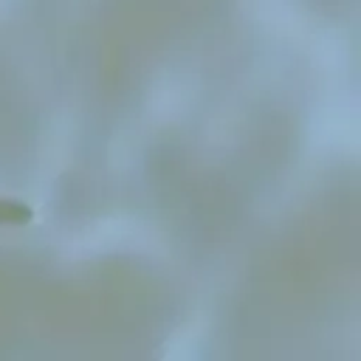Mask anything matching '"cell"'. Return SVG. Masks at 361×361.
I'll return each mask as SVG.
<instances>
[{
  "label": "cell",
  "mask_w": 361,
  "mask_h": 361,
  "mask_svg": "<svg viewBox=\"0 0 361 361\" xmlns=\"http://www.w3.org/2000/svg\"><path fill=\"white\" fill-rule=\"evenodd\" d=\"M34 217V209L25 203V200H17V197H0V223H8V226H23Z\"/></svg>",
  "instance_id": "6da1fadb"
}]
</instances>
